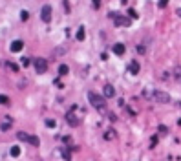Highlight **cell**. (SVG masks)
<instances>
[{
    "label": "cell",
    "mask_w": 181,
    "mask_h": 161,
    "mask_svg": "<svg viewBox=\"0 0 181 161\" xmlns=\"http://www.w3.org/2000/svg\"><path fill=\"white\" fill-rule=\"evenodd\" d=\"M46 126L48 128H55V121L53 119H46Z\"/></svg>",
    "instance_id": "obj_25"
},
{
    "label": "cell",
    "mask_w": 181,
    "mask_h": 161,
    "mask_svg": "<svg viewBox=\"0 0 181 161\" xmlns=\"http://www.w3.org/2000/svg\"><path fill=\"white\" fill-rule=\"evenodd\" d=\"M93 7H95V9L101 7V0H93Z\"/></svg>",
    "instance_id": "obj_30"
},
{
    "label": "cell",
    "mask_w": 181,
    "mask_h": 161,
    "mask_svg": "<svg viewBox=\"0 0 181 161\" xmlns=\"http://www.w3.org/2000/svg\"><path fill=\"white\" fill-rule=\"evenodd\" d=\"M20 18H22V20H24V22H26V20L29 18V13L26 11V9H22V11H20Z\"/></svg>",
    "instance_id": "obj_22"
},
{
    "label": "cell",
    "mask_w": 181,
    "mask_h": 161,
    "mask_svg": "<svg viewBox=\"0 0 181 161\" xmlns=\"http://www.w3.org/2000/svg\"><path fill=\"white\" fill-rule=\"evenodd\" d=\"M178 124H179V126H181V119H179V121H178Z\"/></svg>",
    "instance_id": "obj_35"
},
{
    "label": "cell",
    "mask_w": 181,
    "mask_h": 161,
    "mask_svg": "<svg viewBox=\"0 0 181 161\" xmlns=\"http://www.w3.org/2000/svg\"><path fill=\"white\" fill-rule=\"evenodd\" d=\"M143 95H145V97H148V99H152L154 103H161V104H168L170 101H172L167 92H161V90H152V92L145 90Z\"/></svg>",
    "instance_id": "obj_2"
},
{
    "label": "cell",
    "mask_w": 181,
    "mask_h": 161,
    "mask_svg": "<svg viewBox=\"0 0 181 161\" xmlns=\"http://www.w3.org/2000/svg\"><path fill=\"white\" fill-rule=\"evenodd\" d=\"M64 9H66V13H70V4L68 2H64Z\"/></svg>",
    "instance_id": "obj_32"
},
{
    "label": "cell",
    "mask_w": 181,
    "mask_h": 161,
    "mask_svg": "<svg viewBox=\"0 0 181 161\" xmlns=\"http://www.w3.org/2000/svg\"><path fill=\"white\" fill-rule=\"evenodd\" d=\"M108 17H110V18H113L115 26H124V28H128V26H130V18H126V17H121V15H117V13H110Z\"/></svg>",
    "instance_id": "obj_4"
},
{
    "label": "cell",
    "mask_w": 181,
    "mask_h": 161,
    "mask_svg": "<svg viewBox=\"0 0 181 161\" xmlns=\"http://www.w3.org/2000/svg\"><path fill=\"white\" fill-rule=\"evenodd\" d=\"M0 104H2V106H9V104H11L7 95H0Z\"/></svg>",
    "instance_id": "obj_14"
},
{
    "label": "cell",
    "mask_w": 181,
    "mask_h": 161,
    "mask_svg": "<svg viewBox=\"0 0 181 161\" xmlns=\"http://www.w3.org/2000/svg\"><path fill=\"white\" fill-rule=\"evenodd\" d=\"M88 101L97 112H101V114L106 112V97L104 95H99L95 92H88Z\"/></svg>",
    "instance_id": "obj_1"
},
{
    "label": "cell",
    "mask_w": 181,
    "mask_h": 161,
    "mask_svg": "<svg viewBox=\"0 0 181 161\" xmlns=\"http://www.w3.org/2000/svg\"><path fill=\"white\" fill-rule=\"evenodd\" d=\"M167 4H168V0H159V2H157V7L163 9V7H167Z\"/></svg>",
    "instance_id": "obj_24"
},
{
    "label": "cell",
    "mask_w": 181,
    "mask_h": 161,
    "mask_svg": "<svg viewBox=\"0 0 181 161\" xmlns=\"http://www.w3.org/2000/svg\"><path fill=\"white\" fill-rule=\"evenodd\" d=\"M29 62H31L29 57H22V66H29Z\"/></svg>",
    "instance_id": "obj_27"
},
{
    "label": "cell",
    "mask_w": 181,
    "mask_h": 161,
    "mask_svg": "<svg viewBox=\"0 0 181 161\" xmlns=\"http://www.w3.org/2000/svg\"><path fill=\"white\" fill-rule=\"evenodd\" d=\"M33 64H35V72H37L38 75L46 73V70H48V60L44 59V57H37V59L33 60Z\"/></svg>",
    "instance_id": "obj_3"
},
{
    "label": "cell",
    "mask_w": 181,
    "mask_h": 161,
    "mask_svg": "<svg viewBox=\"0 0 181 161\" xmlns=\"http://www.w3.org/2000/svg\"><path fill=\"white\" fill-rule=\"evenodd\" d=\"M155 145H157V137H155V135H154V137H152V139H150V147H152V148H154V147H155Z\"/></svg>",
    "instance_id": "obj_28"
},
{
    "label": "cell",
    "mask_w": 181,
    "mask_h": 161,
    "mask_svg": "<svg viewBox=\"0 0 181 161\" xmlns=\"http://www.w3.org/2000/svg\"><path fill=\"white\" fill-rule=\"evenodd\" d=\"M139 15H137V11L135 9H128V18H137Z\"/></svg>",
    "instance_id": "obj_23"
},
{
    "label": "cell",
    "mask_w": 181,
    "mask_h": 161,
    "mask_svg": "<svg viewBox=\"0 0 181 161\" xmlns=\"http://www.w3.org/2000/svg\"><path fill=\"white\" fill-rule=\"evenodd\" d=\"M68 72H70V68L66 64H60L59 66V75H68Z\"/></svg>",
    "instance_id": "obj_16"
},
{
    "label": "cell",
    "mask_w": 181,
    "mask_h": 161,
    "mask_svg": "<svg viewBox=\"0 0 181 161\" xmlns=\"http://www.w3.org/2000/svg\"><path fill=\"white\" fill-rule=\"evenodd\" d=\"M62 141H64V143H70V141H72V137H70V135H66V137H62Z\"/></svg>",
    "instance_id": "obj_31"
},
{
    "label": "cell",
    "mask_w": 181,
    "mask_h": 161,
    "mask_svg": "<svg viewBox=\"0 0 181 161\" xmlns=\"http://www.w3.org/2000/svg\"><path fill=\"white\" fill-rule=\"evenodd\" d=\"M121 2H123V4H126V2H128V0H121Z\"/></svg>",
    "instance_id": "obj_34"
},
{
    "label": "cell",
    "mask_w": 181,
    "mask_h": 161,
    "mask_svg": "<svg viewBox=\"0 0 181 161\" xmlns=\"http://www.w3.org/2000/svg\"><path fill=\"white\" fill-rule=\"evenodd\" d=\"M103 95L106 99H110V97H113L115 95V88L112 86V84H104V90H103Z\"/></svg>",
    "instance_id": "obj_8"
},
{
    "label": "cell",
    "mask_w": 181,
    "mask_h": 161,
    "mask_svg": "<svg viewBox=\"0 0 181 161\" xmlns=\"http://www.w3.org/2000/svg\"><path fill=\"white\" fill-rule=\"evenodd\" d=\"M29 135L28 132H17V139H20V141H26V143H29Z\"/></svg>",
    "instance_id": "obj_13"
},
{
    "label": "cell",
    "mask_w": 181,
    "mask_h": 161,
    "mask_svg": "<svg viewBox=\"0 0 181 161\" xmlns=\"http://www.w3.org/2000/svg\"><path fill=\"white\" fill-rule=\"evenodd\" d=\"M157 130H159L161 134H167V132H168V128L165 126V124H159V128H157Z\"/></svg>",
    "instance_id": "obj_26"
},
{
    "label": "cell",
    "mask_w": 181,
    "mask_h": 161,
    "mask_svg": "<svg viewBox=\"0 0 181 161\" xmlns=\"http://www.w3.org/2000/svg\"><path fill=\"white\" fill-rule=\"evenodd\" d=\"M66 51H68V48H66V46H62V48H55L53 55H64Z\"/></svg>",
    "instance_id": "obj_20"
},
{
    "label": "cell",
    "mask_w": 181,
    "mask_h": 161,
    "mask_svg": "<svg viewBox=\"0 0 181 161\" xmlns=\"http://www.w3.org/2000/svg\"><path fill=\"white\" fill-rule=\"evenodd\" d=\"M60 154H62L64 161H72V148L70 147H62L60 148Z\"/></svg>",
    "instance_id": "obj_10"
},
{
    "label": "cell",
    "mask_w": 181,
    "mask_h": 161,
    "mask_svg": "<svg viewBox=\"0 0 181 161\" xmlns=\"http://www.w3.org/2000/svg\"><path fill=\"white\" fill-rule=\"evenodd\" d=\"M124 49H126V48H124V44H121V42L113 44V53H115V55H123Z\"/></svg>",
    "instance_id": "obj_11"
},
{
    "label": "cell",
    "mask_w": 181,
    "mask_h": 161,
    "mask_svg": "<svg viewBox=\"0 0 181 161\" xmlns=\"http://www.w3.org/2000/svg\"><path fill=\"white\" fill-rule=\"evenodd\" d=\"M29 145H33V147H38V145H40V139L37 137V135H31V137H29Z\"/></svg>",
    "instance_id": "obj_19"
},
{
    "label": "cell",
    "mask_w": 181,
    "mask_h": 161,
    "mask_svg": "<svg viewBox=\"0 0 181 161\" xmlns=\"http://www.w3.org/2000/svg\"><path fill=\"white\" fill-rule=\"evenodd\" d=\"M0 64H2V60H0Z\"/></svg>",
    "instance_id": "obj_36"
},
{
    "label": "cell",
    "mask_w": 181,
    "mask_h": 161,
    "mask_svg": "<svg viewBox=\"0 0 181 161\" xmlns=\"http://www.w3.org/2000/svg\"><path fill=\"white\" fill-rule=\"evenodd\" d=\"M6 66L11 70V72H15V73H18V70H20L18 64H13V62H6Z\"/></svg>",
    "instance_id": "obj_17"
},
{
    "label": "cell",
    "mask_w": 181,
    "mask_h": 161,
    "mask_svg": "<svg viewBox=\"0 0 181 161\" xmlns=\"http://www.w3.org/2000/svg\"><path fill=\"white\" fill-rule=\"evenodd\" d=\"M40 18H42V22H49L51 20V6L49 4H44L42 7H40Z\"/></svg>",
    "instance_id": "obj_5"
},
{
    "label": "cell",
    "mask_w": 181,
    "mask_h": 161,
    "mask_svg": "<svg viewBox=\"0 0 181 161\" xmlns=\"http://www.w3.org/2000/svg\"><path fill=\"white\" fill-rule=\"evenodd\" d=\"M103 137L106 141H113L115 137H117V130H115V128H106V130H104V134H103Z\"/></svg>",
    "instance_id": "obj_7"
},
{
    "label": "cell",
    "mask_w": 181,
    "mask_h": 161,
    "mask_svg": "<svg viewBox=\"0 0 181 161\" xmlns=\"http://www.w3.org/2000/svg\"><path fill=\"white\" fill-rule=\"evenodd\" d=\"M108 119L112 121V123H115V121H117V115H115V114H108Z\"/></svg>",
    "instance_id": "obj_29"
},
{
    "label": "cell",
    "mask_w": 181,
    "mask_h": 161,
    "mask_svg": "<svg viewBox=\"0 0 181 161\" xmlns=\"http://www.w3.org/2000/svg\"><path fill=\"white\" fill-rule=\"evenodd\" d=\"M128 72H130V73H132V75H135V73H137V72H139V64H137V62H135V60H132V62H130V64H128Z\"/></svg>",
    "instance_id": "obj_12"
},
{
    "label": "cell",
    "mask_w": 181,
    "mask_h": 161,
    "mask_svg": "<svg viewBox=\"0 0 181 161\" xmlns=\"http://www.w3.org/2000/svg\"><path fill=\"white\" fill-rule=\"evenodd\" d=\"M9 154H11L13 158H18V156H20V147H17V145H15V147H11V150H9Z\"/></svg>",
    "instance_id": "obj_15"
},
{
    "label": "cell",
    "mask_w": 181,
    "mask_h": 161,
    "mask_svg": "<svg viewBox=\"0 0 181 161\" xmlns=\"http://www.w3.org/2000/svg\"><path fill=\"white\" fill-rule=\"evenodd\" d=\"M77 40H84V28H79V31H77Z\"/></svg>",
    "instance_id": "obj_21"
},
{
    "label": "cell",
    "mask_w": 181,
    "mask_h": 161,
    "mask_svg": "<svg viewBox=\"0 0 181 161\" xmlns=\"http://www.w3.org/2000/svg\"><path fill=\"white\" fill-rule=\"evenodd\" d=\"M22 48H24V42H22V40H13V42H11V46H9V49H11L13 53L20 51Z\"/></svg>",
    "instance_id": "obj_9"
},
{
    "label": "cell",
    "mask_w": 181,
    "mask_h": 161,
    "mask_svg": "<svg viewBox=\"0 0 181 161\" xmlns=\"http://www.w3.org/2000/svg\"><path fill=\"white\" fill-rule=\"evenodd\" d=\"M9 128H11V123H9V121H4V123H0V130H2V132H7Z\"/></svg>",
    "instance_id": "obj_18"
},
{
    "label": "cell",
    "mask_w": 181,
    "mask_h": 161,
    "mask_svg": "<svg viewBox=\"0 0 181 161\" xmlns=\"http://www.w3.org/2000/svg\"><path fill=\"white\" fill-rule=\"evenodd\" d=\"M176 15H178V17H179V18H181V7H179V9H178V11H176Z\"/></svg>",
    "instance_id": "obj_33"
},
{
    "label": "cell",
    "mask_w": 181,
    "mask_h": 161,
    "mask_svg": "<svg viewBox=\"0 0 181 161\" xmlns=\"http://www.w3.org/2000/svg\"><path fill=\"white\" fill-rule=\"evenodd\" d=\"M75 110H77V106H73V108L66 114V121H68L70 126H77V124H79V119H77V115H75Z\"/></svg>",
    "instance_id": "obj_6"
}]
</instances>
